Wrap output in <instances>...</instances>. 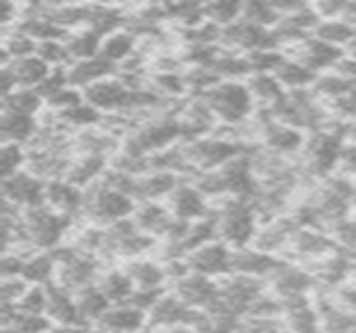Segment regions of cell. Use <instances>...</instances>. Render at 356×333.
I'll use <instances>...</instances> for the list:
<instances>
[{
  "mask_svg": "<svg viewBox=\"0 0 356 333\" xmlns=\"http://www.w3.org/2000/svg\"><path fill=\"white\" fill-rule=\"evenodd\" d=\"M213 215L219 227V240L229 248L240 250L254 244L259 234V213L252 200L242 198H221L217 206H213Z\"/></svg>",
  "mask_w": 356,
  "mask_h": 333,
  "instance_id": "cell-1",
  "label": "cell"
},
{
  "mask_svg": "<svg viewBox=\"0 0 356 333\" xmlns=\"http://www.w3.org/2000/svg\"><path fill=\"white\" fill-rule=\"evenodd\" d=\"M75 219L52 211L48 204L21 211V225H23V242L25 250L33 252H50L60 246L69 229L73 227Z\"/></svg>",
  "mask_w": 356,
  "mask_h": 333,
  "instance_id": "cell-2",
  "label": "cell"
},
{
  "mask_svg": "<svg viewBox=\"0 0 356 333\" xmlns=\"http://www.w3.org/2000/svg\"><path fill=\"white\" fill-rule=\"evenodd\" d=\"M50 252L54 254V261L58 265L54 284L63 286L65 290H69L73 294H77L83 288L96 286L102 271H104L100 257L81 252L73 244L58 246V248H54Z\"/></svg>",
  "mask_w": 356,
  "mask_h": 333,
  "instance_id": "cell-3",
  "label": "cell"
},
{
  "mask_svg": "<svg viewBox=\"0 0 356 333\" xmlns=\"http://www.w3.org/2000/svg\"><path fill=\"white\" fill-rule=\"evenodd\" d=\"M177 138H184L177 115H165L144 121L134 131H129L121 150L134 156H152L171 148Z\"/></svg>",
  "mask_w": 356,
  "mask_h": 333,
  "instance_id": "cell-4",
  "label": "cell"
},
{
  "mask_svg": "<svg viewBox=\"0 0 356 333\" xmlns=\"http://www.w3.org/2000/svg\"><path fill=\"white\" fill-rule=\"evenodd\" d=\"M86 192V200H83V217L90 219L92 225H100V227H108L117 221L129 219L136 213L138 202L108 186H104L102 181L90 186Z\"/></svg>",
  "mask_w": 356,
  "mask_h": 333,
  "instance_id": "cell-5",
  "label": "cell"
},
{
  "mask_svg": "<svg viewBox=\"0 0 356 333\" xmlns=\"http://www.w3.org/2000/svg\"><path fill=\"white\" fill-rule=\"evenodd\" d=\"M202 98L215 113L217 121L225 125H240L254 113V98L242 81H221L202 94Z\"/></svg>",
  "mask_w": 356,
  "mask_h": 333,
  "instance_id": "cell-6",
  "label": "cell"
},
{
  "mask_svg": "<svg viewBox=\"0 0 356 333\" xmlns=\"http://www.w3.org/2000/svg\"><path fill=\"white\" fill-rule=\"evenodd\" d=\"M181 148L194 173L217 171L225 167L227 163H232L234 159L250 152L248 144H242L240 140H229V138H200V140L181 144Z\"/></svg>",
  "mask_w": 356,
  "mask_h": 333,
  "instance_id": "cell-7",
  "label": "cell"
},
{
  "mask_svg": "<svg viewBox=\"0 0 356 333\" xmlns=\"http://www.w3.org/2000/svg\"><path fill=\"white\" fill-rule=\"evenodd\" d=\"M156 246V240L148 234H144L134 219L117 221L108 227H104V250L102 257H117V259H144L146 252H150Z\"/></svg>",
  "mask_w": 356,
  "mask_h": 333,
  "instance_id": "cell-8",
  "label": "cell"
},
{
  "mask_svg": "<svg viewBox=\"0 0 356 333\" xmlns=\"http://www.w3.org/2000/svg\"><path fill=\"white\" fill-rule=\"evenodd\" d=\"M2 198L4 202L17 206L19 211H29L46 204V181L27 169L15 173L13 177L2 179Z\"/></svg>",
  "mask_w": 356,
  "mask_h": 333,
  "instance_id": "cell-9",
  "label": "cell"
},
{
  "mask_svg": "<svg viewBox=\"0 0 356 333\" xmlns=\"http://www.w3.org/2000/svg\"><path fill=\"white\" fill-rule=\"evenodd\" d=\"M232 261H234V248H229L225 242L217 240L211 242L186 257V263L192 273L211 277V279H225L232 275Z\"/></svg>",
  "mask_w": 356,
  "mask_h": 333,
  "instance_id": "cell-10",
  "label": "cell"
},
{
  "mask_svg": "<svg viewBox=\"0 0 356 333\" xmlns=\"http://www.w3.org/2000/svg\"><path fill=\"white\" fill-rule=\"evenodd\" d=\"M317 284L319 282L313 271L298 267V265L284 263L282 269L267 282V288L273 296H277L280 300H286V298H296V296H311Z\"/></svg>",
  "mask_w": 356,
  "mask_h": 333,
  "instance_id": "cell-11",
  "label": "cell"
},
{
  "mask_svg": "<svg viewBox=\"0 0 356 333\" xmlns=\"http://www.w3.org/2000/svg\"><path fill=\"white\" fill-rule=\"evenodd\" d=\"M204 313L190 309L184 304L171 290L159 300V304L148 313V325L146 330H156V327H171V325H190L198 327L202 321Z\"/></svg>",
  "mask_w": 356,
  "mask_h": 333,
  "instance_id": "cell-12",
  "label": "cell"
},
{
  "mask_svg": "<svg viewBox=\"0 0 356 333\" xmlns=\"http://www.w3.org/2000/svg\"><path fill=\"white\" fill-rule=\"evenodd\" d=\"M290 50H294V52L288 54L290 58L302 63L305 67H309L317 75L321 71H325V69H336L346 58L342 48L332 46V44H327V42H323V40H319L315 35H311L305 42L292 46Z\"/></svg>",
  "mask_w": 356,
  "mask_h": 333,
  "instance_id": "cell-13",
  "label": "cell"
},
{
  "mask_svg": "<svg viewBox=\"0 0 356 333\" xmlns=\"http://www.w3.org/2000/svg\"><path fill=\"white\" fill-rule=\"evenodd\" d=\"M171 292L190 309L207 313L219 298V282L198 273H190L184 279L171 284Z\"/></svg>",
  "mask_w": 356,
  "mask_h": 333,
  "instance_id": "cell-14",
  "label": "cell"
},
{
  "mask_svg": "<svg viewBox=\"0 0 356 333\" xmlns=\"http://www.w3.org/2000/svg\"><path fill=\"white\" fill-rule=\"evenodd\" d=\"M286 261L280 259L277 254L263 252L254 246L234 250V261H232V275H246L254 279L269 282L284 265Z\"/></svg>",
  "mask_w": 356,
  "mask_h": 333,
  "instance_id": "cell-15",
  "label": "cell"
},
{
  "mask_svg": "<svg viewBox=\"0 0 356 333\" xmlns=\"http://www.w3.org/2000/svg\"><path fill=\"white\" fill-rule=\"evenodd\" d=\"M167 206L175 219L190 221V223L204 219L207 215H211V209H213L207 196L192 181H181L175 188V192L167 198Z\"/></svg>",
  "mask_w": 356,
  "mask_h": 333,
  "instance_id": "cell-16",
  "label": "cell"
},
{
  "mask_svg": "<svg viewBox=\"0 0 356 333\" xmlns=\"http://www.w3.org/2000/svg\"><path fill=\"white\" fill-rule=\"evenodd\" d=\"M48 288V311L46 317L52 321L54 327H77V330H88L81 321L79 309L75 294L65 290L58 284H50Z\"/></svg>",
  "mask_w": 356,
  "mask_h": 333,
  "instance_id": "cell-17",
  "label": "cell"
},
{
  "mask_svg": "<svg viewBox=\"0 0 356 333\" xmlns=\"http://www.w3.org/2000/svg\"><path fill=\"white\" fill-rule=\"evenodd\" d=\"M83 200L86 192L77 186H73L67 179H52L46 181V204L71 219L83 217Z\"/></svg>",
  "mask_w": 356,
  "mask_h": 333,
  "instance_id": "cell-18",
  "label": "cell"
},
{
  "mask_svg": "<svg viewBox=\"0 0 356 333\" xmlns=\"http://www.w3.org/2000/svg\"><path fill=\"white\" fill-rule=\"evenodd\" d=\"M298 223L294 221V217H273L263 229H259L257 240H254V248L269 252V254H277L286 248L292 246L294 236L298 234Z\"/></svg>",
  "mask_w": 356,
  "mask_h": 333,
  "instance_id": "cell-19",
  "label": "cell"
},
{
  "mask_svg": "<svg viewBox=\"0 0 356 333\" xmlns=\"http://www.w3.org/2000/svg\"><path fill=\"white\" fill-rule=\"evenodd\" d=\"M290 250H294L296 257L309 259V261H321L340 250L336 240L332 238L330 232H319V229H298V234L292 240Z\"/></svg>",
  "mask_w": 356,
  "mask_h": 333,
  "instance_id": "cell-20",
  "label": "cell"
},
{
  "mask_svg": "<svg viewBox=\"0 0 356 333\" xmlns=\"http://www.w3.org/2000/svg\"><path fill=\"white\" fill-rule=\"evenodd\" d=\"M131 219L144 234L152 236L154 240H165L175 221L169 206L161 202H138Z\"/></svg>",
  "mask_w": 356,
  "mask_h": 333,
  "instance_id": "cell-21",
  "label": "cell"
},
{
  "mask_svg": "<svg viewBox=\"0 0 356 333\" xmlns=\"http://www.w3.org/2000/svg\"><path fill=\"white\" fill-rule=\"evenodd\" d=\"M181 184V175L173 171H150L136 179V202H161L169 198Z\"/></svg>",
  "mask_w": 356,
  "mask_h": 333,
  "instance_id": "cell-22",
  "label": "cell"
},
{
  "mask_svg": "<svg viewBox=\"0 0 356 333\" xmlns=\"http://www.w3.org/2000/svg\"><path fill=\"white\" fill-rule=\"evenodd\" d=\"M355 269L356 267L353 259L344 250H338L336 254L317 261L313 273H315L319 284H323L330 290H338V288L346 286V282L355 273Z\"/></svg>",
  "mask_w": 356,
  "mask_h": 333,
  "instance_id": "cell-23",
  "label": "cell"
},
{
  "mask_svg": "<svg viewBox=\"0 0 356 333\" xmlns=\"http://www.w3.org/2000/svg\"><path fill=\"white\" fill-rule=\"evenodd\" d=\"M117 75V67L100 56L96 58H88V60H79V63H73L69 67V86L77 88V90H86L102 79H108V77H115Z\"/></svg>",
  "mask_w": 356,
  "mask_h": 333,
  "instance_id": "cell-24",
  "label": "cell"
},
{
  "mask_svg": "<svg viewBox=\"0 0 356 333\" xmlns=\"http://www.w3.org/2000/svg\"><path fill=\"white\" fill-rule=\"evenodd\" d=\"M148 325V315L129 307V304H115L108 313L96 323V327L121 333H140Z\"/></svg>",
  "mask_w": 356,
  "mask_h": 333,
  "instance_id": "cell-25",
  "label": "cell"
},
{
  "mask_svg": "<svg viewBox=\"0 0 356 333\" xmlns=\"http://www.w3.org/2000/svg\"><path fill=\"white\" fill-rule=\"evenodd\" d=\"M106 163H108V156H102V154H81L77 161L71 163V169H69L65 179L71 181L73 186L81 188V190H88L90 186L98 184L102 179V175L108 171Z\"/></svg>",
  "mask_w": 356,
  "mask_h": 333,
  "instance_id": "cell-26",
  "label": "cell"
},
{
  "mask_svg": "<svg viewBox=\"0 0 356 333\" xmlns=\"http://www.w3.org/2000/svg\"><path fill=\"white\" fill-rule=\"evenodd\" d=\"M125 269L129 277L134 279L136 290H165L167 288V273L161 261L136 259V261H129Z\"/></svg>",
  "mask_w": 356,
  "mask_h": 333,
  "instance_id": "cell-27",
  "label": "cell"
},
{
  "mask_svg": "<svg viewBox=\"0 0 356 333\" xmlns=\"http://www.w3.org/2000/svg\"><path fill=\"white\" fill-rule=\"evenodd\" d=\"M96 286L102 290V294L111 300L113 307L115 304H127L131 294L136 292V284L129 277L127 269H117V267L104 269Z\"/></svg>",
  "mask_w": 356,
  "mask_h": 333,
  "instance_id": "cell-28",
  "label": "cell"
},
{
  "mask_svg": "<svg viewBox=\"0 0 356 333\" xmlns=\"http://www.w3.org/2000/svg\"><path fill=\"white\" fill-rule=\"evenodd\" d=\"M0 129H2V144H25L38 136L40 123L35 121V117L2 111Z\"/></svg>",
  "mask_w": 356,
  "mask_h": 333,
  "instance_id": "cell-29",
  "label": "cell"
},
{
  "mask_svg": "<svg viewBox=\"0 0 356 333\" xmlns=\"http://www.w3.org/2000/svg\"><path fill=\"white\" fill-rule=\"evenodd\" d=\"M75 300H77V309H79V315H81V321L88 330L96 327V323L108 313V309L113 307L111 300L102 294V290L98 286H90V288H83L75 294Z\"/></svg>",
  "mask_w": 356,
  "mask_h": 333,
  "instance_id": "cell-30",
  "label": "cell"
},
{
  "mask_svg": "<svg viewBox=\"0 0 356 333\" xmlns=\"http://www.w3.org/2000/svg\"><path fill=\"white\" fill-rule=\"evenodd\" d=\"M56 269L58 265L52 252H31L25 259L21 279H25L29 286H50L56 279Z\"/></svg>",
  "mask_w": 356,
  "mask_h": 333,
  "instance_id": "cell-31",
  "label": "cell"
},
{
  "mask_svg": "<svg viewBox=\"0 0 356 333\" xmlns=\"http://www.w3.org/2000/svg\"><path fill=\"white\" fill-rule=\"evenodd\" d=\"M136 50H138L136 48V35L127 29H119V31L102 38L98 56L117 67V65H123L125 60H129L136 54Z\"/></svg>",
  "mask_w": 356,
  "mask_h": 333,
  "instance_id": "cell-32",
  "label": "cell"
},
{
  "mask_svg": "<svg viewBox=\"0 0 356 333\" xmlns=\"http://www.w3.org/2000/svg\"><path fill=\"white\" fill-rule=\"evenodd\" d=\"M213 71L219 75L221 81H240L252 75V65H250L248 54H240V52H232L223 48L219 58L213 65Z\"/></svg>",
  "mask_w": 356,
  "mask_h": 333,
  "instance_id": "cell-33",
  "label": "cell"
},
{
  "mask_svg": "<svg viewBox=\"0 0 356 333\" xmlns=\"http://www.w3.org/2000/svg\"><path fill=\"white\" fill-rule=\"evenodd\" d=\"M100 44H102V38L96 31L88 29V27L77 29V31H73V33H69L65 38V46L69 50L71 63L96 58L98 52H100Z\"/></svg>",
  "mask_w": 356,
  "mask_h": 333,
  "instance_id": "cell-34",
  "label": "cell"
},
{
  "mask_svg": "<svg viewBox=\"0 0 356 333\" xmlns=\"http://www.w3.org/2000/svg\"><path fill=\"white\" fill-rule=\"evenodd\" d=\"M246 86H248L254 102H259L261 106H273L288 92L282 86V81L271 73H254L248 77Z\"/></svg>",
  "mask_w": 356,
  "mask_h": 333,
  "instance_id": "cell-35",
  "label": "cell"
},
{
  "mask_svg": "<svg viewBox=\"0 0 356 333\" xmlns=\"http://www.w3.org/2000/svg\"><path fill=\"white\" fill-rule=\"evenodd\" d=\"M52 117L58 127H71V129H92L102 123V113L88 102H81L63 113H52Z\"/></svg>",
  "mask_w": 356,
  "mask_h": 333,
  "instance_id": "cell-36",
  "label": "cell"
},
{
  "mask_svg": "<svg viewBox=\"0 0 356 333\" xmlns=\"http://www.w3.org/2000/svg\"><path fill=\"white\" fill-rule=\"evenodd\" d=\"M6 67L13 69V73H15V77L19 81V88H38L50 75V71H52L38 54L13 60Z\"/></svg>",
  "mask_w": 356,
  "mask_h": 333,
  "instance_id": "cell-37",
  "label": "cell"
},
{
  "mask_svg": "<svg viewBox=\"0 0 356 333\" xmlns=\"http://www.w3.org/2000/svg\"><path fill=\"white\" fill-rule=\"evenodd\" d=\"M275 77L288 90H309V88L315 86V81H317L319 75L315 71H311L309 67H305L302 63H298V60H294V58L288 56L284 60V65L277 69Z\"/></svg>",
  "mask_w": 356,
  "mask_h": 333,
  "instance_id": "cell-38",
  "label": "cell"
},
{
  "mask_svg": "<svg viewBox=\"0 0 356 333\" xmlns=\"http://www.w3.org/2000/svg\"><path fill=\"white\" fill-rule=\"evenodd\" d=\"M44 102L46 100L38 94L35 88H19L10 96L2 98V111L27 115V117H35L42 111Z\"/></svg>",
  "mask_w": 356,
  "mask_h": 333,
  "instance_id": "cell-39",
  "label": "cell"
},
{
  "mask_svg": "<svg viewBox=\"0 0 356 333\" xmlns=\"http://www.w3.org/2000/svg\"><path fill=\"white\" fill-rule=\"evenodd\" d=\"M355 88V83L344 77L342 73L334 71V73H323L317 77L315 86L311 88L315 92L317 98H323L327 102H334V100H340L342 96H346L350 90Z\"/></svg>",
  "mask_w": 356,
  "mask_h": 333,
  "instance_id": "cell-40",
  "label": "cell"
},
{
  "mask_svg": "<svg viewBox=\"0 0 356 333\" xmlns=\"http://www.w3.org/2000/svg\"><path fill=\"white\" fill-rule=\"evenodd\" d=\"M355 33V25L346 23L344 19H327V21H321L319 23V27L315 29L313 35L319 38V40H323V42H327V44H332V46L342 48V46H350Z\"/></svg>",
  "mask_w": 356,
  "mask_h": 333,
  "instance_id": "cell-41",
  "label": "cell"
},
{
  "mask_svg": "<svg viewBox=\"0 0 356 333\" xmlns=\"http://www.w3.org/2000/svg\"><path fill=\"white\" fill-rule=\"evenodd\" d=\"M165 13L167 19L177 21L179 25H184V29H194L207 21L204 4L198 2H169L165 4Z\"/></svg>",
  "mask_w": 356,
  "mask_h": 333,
  "instance_id": "cell-42",
  "label": "cell"
},
{
  "mask_svg": "<svg viewBox=\"0 0 356 333\" xmlns=\"http://www.w3.org/2000/svg\"><path fill=\"white\" fill-rule=\"evenodd\" d=\"M242 10H244V2H234V0H217V2L204 4L207 21L219 25L221 29H225V27L234 25L236 21H240Z\"/></svg>",
  "mask_w": 356,
  "mask_h": 333,
  "instance_id": "cell-43",
  "label": "cell"
},
{
  "mask_svg": "<svg viewBox=\"0 0 356 333\" xmlns=\"http://www.w3.org/2000/svg\"><path fill=\"white\" fill-rule=\"evenodd\" d=\"M242 19H246L254 25L273 29L282 21V15L273 8L271 0H250V2H244Z\"/></svg>",
  "mask_w": 356,
  "mask_h": 333,
  "instance_id": "cell-44",
  "label": "cell"
},
{
  "mask_svg": "<svg viewBox=\"0 0 356 333\" xmlns=\"http://www.w3.org/2000/svg\"><path fill=\"white\" fill-rule=\"evenodd\" d=\"M35 54L50 67V69H60V67H71V56L65 46V40H50V42H40Z\"/></svg>",
  "mask_w": 356,
  "mask_h": 333,
  "instance_id": "cell-45",
  "label": "cell"
},
{
  "mask_svg": "<svg viewBox=\"0 0 356 333\" xmlns=\"http://www.w3.org/2000/svg\"><path fill=\"white\" fill-rule=\"evenodd\" d=\"M25 167H27V152L21 148V144H2V154H0L2 179L13 177Z\"/></svg>",
  "mask_w": 356,
  "mask_h": 333,
  "instance_id": "cell-46",
  "label": "cell"
},
{
  "mask_svg": "<svg viewBox=\"0 0 356 333\" xmlns=\"http://www.w3.org/2000/svg\"><path fill=\"white\" fill-rule=\"evenodd\" d=\"M17 309L27 315H46L48 311V288L46 286H29L23 298L17 302Z\"/></svg>",
  "mask_w": 356,
  "mask_h": 333,
  "instance_id": "cell-47",
  "label": "cell"
},
{
  "mask_svg": "<svg viewBox=\"0 0 356 333\" xmlns=\"http://www.w3.org/2000/svg\"><path fill=\"white\" fill-rule=\"evenodd\" d=\"M8 327H13V330L21 333H46L50 332L54 325L46 315H27V313H21L17 309V315H15V319H13V323Z\"/></svg>",
  "mask_w": 356,
  "mask_h": 333,
  "instance_id": "cell-48",
  "label": "cell"
},
{
  "mask_svg": "<svg viewBox=\"0 0 356 333\" xmlns=\"http://www.w3.org/2000/svg\"><path fill=\"white\" fill-rule=\"evenodd\" d=\"M67 86H69V67H60V69H52L50 75L35 90L44 100H48L54 94H58L60 90H65Z\"/></svg>",
  "mask_w": 356,
  "mask_h": 333,
  "instance_id": "cell-49",
  "label": "cell"
},
{
  "mask_svg": "<svg viewBox=\"0 0 356 333\" xmlns=\"http://www.w3.org/2000/svg\"><path fill=\"white\" fill-rule=\"evenodd\" d=\"M81 102H86L83 100V92L73 88V86H67L65 90H60L58 94H54L52 98L46 100V104H48V108L52 113H63L67 108H73V106L81 104Z\"/></svg>",
  "mask_w": 356,
  "mask_h": 333,
  "instance_id": "cell-50",
  "label": "cell"
},
{
  "mask_svg": "<svg viewBox=\"0 0 356 333\" xmlns=\"http://www.w3.org/2000/svg\"><path fill=\"white\" fill-rule=\"evenodd\" d=\"M31 254V252H29ZM25 259L27 254L19 252V250H8L2 257V265H0V273L2 279H17L23 275V267H25Z\"/></svg>",
  "mask_w": 356,
  "mask_h": 333,
  "instance_id": "cell-51",
  "label": "cell"
},
{
  "mask_svg": "<svg viewBox=\"0 0 356 333\" xmlns=\"http://www.w3.org/2000/svg\"><path fill=\"white\" fill-rule=\"evenodd\" d=\"M165 294H167V288H165V290H136V292L131 294V298H129L127 304L148 315V313L159 304V300H161Z\"/></svg>",
  "mask_w": 356,
  "mask_h": 333,
  "instance_id": "cell-52",
  "label": "cell"
},
{
  "mask_svg": "<svg viewBox=\"0 0 356 333\" xmlns=\"http://www.w3.org/2000/svg\"><path fill=\"white\" fill-rule=\"evenodd\" d=\"M330 113H334V117L340 121H344V119L356 121V86L340 100L330 102Z\"/></svg>",
  "mask_w": 356,
  "mask_h": 333,
  "instance_id": "cell-53",
  "label": "cell"
},
{
  "mask_svg": "<svg viewBox=\"0 0 356 333\" xmlns=\"http://www.w3.org/2000/svg\"><path fill=\"white\" fill-rule=\"evenodd\" d=\"M29 284L21 277L17 279H2V304H17L23 294L27 292Z\"/></svg>",
  "mask_w": 356,
  "mask_h": 333,
  "instance_id": "cell-54",
  "label": "cell"
},
{
  "mask_svg": "<svg viewBox=\"0 0 356 333\" xmlns=\"http://www.w3.org/2000/svg\"><path fill=\"white\" fill-rule=\"evenodd\" d=\"M340 175L344 177H356V144L346 142L344 150H342V159H340Z\"/></svg>",
  "mask_w": 356,
  "mask_h": 333,
  "instance_id": "cell-55",
  "label": "cell"
},
{
  "mask_svg": "<svg viewBox=\"0 0 356 333\" xmlns=\"http://www.w3.org/2000/svg\"><path fill=\"white\" fill-rule=\"evenodd\" d=\"M336 71L338 73H342L344 77H348L353 83L356 86V58L353 56V58H344L338 67H336Z\"/></svg>",
  "mask_w": 356,
  "mask_h": 333,
  "instance_id": "cell-56",
  "label": "cell"
},
{
  "mask_svg": "<svg viewBox=\"0 0 356 333\" xmlns=\"http://www.w3.org/2000/svg\"><path fill=\"white\" fill-rule=\"evenodd\" d=\"M196 333L194 327L190 325H171V327H156V330H148V333Z\"/></svg>",
  "mask_w": 356,
  "mask_h": 333,
  "instance_id": "cell-57",
  "label": "cell"
},
{
  "mask_svg": "<svg viewBox=\"0 0 356 333\" xmlns=\"http://www.w3.org/2000/svg\"><path fill=\"white\" fill-rule=\"evenodd\" d=\"M342 19H344L346 23H350V25H355L356 27V0H353V2H346V8H344Z\"/></svg>",
  "mask_w": 356,
  "mask_h": 333,
  "instance_id": "cell-58",
  "label": "cell"
},
{
  "mask_svg": "<svg viewBox=\"0 0 356 333\" xmlns=\"http://www.w3.org/2000/svg\"><path fill=\"white\" fill-rule=\"evenodd\" d=\"M90 330H77V327H52L46 333H88Z\"/></svg>",
  "mask_w": 356,
  "mask_h": 333,
  "instance_id": "cell-59",
  "label": "cell"
},
{
  "mask_svg": "<svg viewBox=\"0 0 356 333\" xmlns=\"http://www.w3.org/2000/svg\"><path fill=\"white\" fill-rule=\"evenodd\" d=\"M88 333H121V332H111V330H102V327H92Z\"/></svg>",
  "mask_w": 356,
  "mask_h": 333,
  "instance_id": "cell-60",
  "label": "cell"
},
{
  "mask_svg": "<svg viewBox=\"0 0 356 333\" xmlns=\"http://www.w3.org/2000/svg\"><path fill=\"white\" fill-rule=\"evenodd\" d=\"M2 333H21V332H17V330H13V327H2Z\"/></svg>",
  "mask_w": 356,
  "mask_h": 333,
  "instance_id": "cell-61",
  "label": "cell"
},
{
  "mask_svg": "<svg viewBox=\"0 0 356 333\" xmlns=\"http://www.w3.org/2000/svg\"><path fill=\"white\" fill-rule=\"evenodd\" d=\"M355 206H356V181H355Z\"/></svg>",
  "mask_w": 356,
  "mask_h": 333,
  "instance_id": "cell-62",
  "label": "cell"
}]
</instances>
